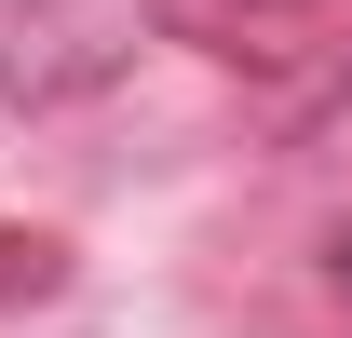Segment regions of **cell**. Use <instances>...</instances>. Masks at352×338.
Wrapping results in <instances>:
<instances>
[{
	"instance_id": "obj_1",
	"label": "cell",
	"mask_w": 352,
	"mask_h": 338,
	"mask_svg": "<svg viewBox=\"0 0 352 338\" xmlns=\"http://www.w3.org/2000/svg\"><path fill=\"white\" fill-rule=\"evenodd\" d=\"M325 271H339V297H352V230H339V244H325Z\"/></svg>"
}]
</instances>
